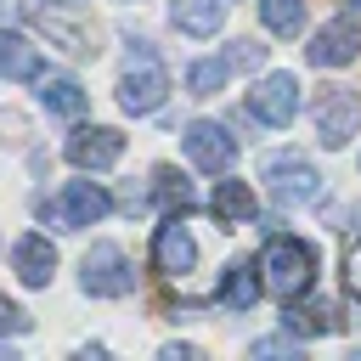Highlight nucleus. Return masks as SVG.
<instances>
[{
	"instance_id": "nucleus-1",
	"label": "nucleus",
	"mask_w": 361,
	"mask_h": 361,
	"mask_svg": "<svg viewBox=\"0 0 361 361\" xmlns=\"http://www.w3.org/2000/svg\"><path fill=\"white\" fill-rule=\"evenodd\" d=\"M259 288L271 293V299H299V293H310V282H316V248L305 243V237H288V231H276L265 248H259Z\"/></svg>"
},
{
	"instance_id": "nucleus-2",
	"label": "nucleus",
	"mask_w": 361,
	"mask_h": 361,
	"mask_svg": "<svg viewBox=\"0 0 361 361\" xmlns=\"http://www.w3.org/2000/svg\"><path fill=\"white\" fill-rule=\"evenodd\" d=\"M107 209H113V197H107L102 180H68L62 192H39V197H34V214H39L51 231L96 226V220H107Z\"/></svg>"
},
{
	"instance_id": "nucleus-3",
	"label": "nucleus",
	"mask_w": 361,
	"mask_h": 361,
	"mask_svg": "<svg viewBox=\"0 0 361 361\" xmlns=\"http://www.w3.org/2000/svg\"><path fill=\"white\" fill-rule=\"evenodd\" d=\"M164 96H169V73H164V62L152 56L147 39H130V68H124V79H118V107L141 118V113H158Z\"/></svg>"
},
{
	"instance_id": "nucleus-4",
	"label": "nucleus",
	"mask_w": 361,
	"mask_h": 361,
	"mask_svg": "<svg viewBox=\"0 0 361 361\" xmlns=\"http://www.w3.org/2000/svg\"><path fill=\"white\" fill-rule=\"evenodd\" d=\"M310 124H316V141L327 152L350 147V135L361 130V96L350 85H322L316 90V107H310Z\"/></svg>"
},
{
	"instance_id": "nucleus-5",
	"label": "nucleus",
	"mask_w": 361,
	"mask_h": 361,
	"mask_svg": "<svg viewBox=\"0 0 361 361\" xmlns=\"http://www.w3.org/2000/svg\"><path fill=\"white\" fill-rule=\"evenodd\" d=\"M79 288L90 299H124L135 288V265L124 259L118 243H90L85 259H79Z\"/></svg>"
},
{
	"instance_id": "nucleus-6",
	"label": "nucleus",
	"mask_w": 361,
	"mask_h": 361,
	"mask_svg": "<svg viewBox=\"0 0 361 361\" xmlns=\"http://www.w3.org/2000/svg\"><path fill=\"white\" fill-rule=\"evenodd\" d=\"M197 265V243L186 231V214H164V226L152 231V271L164 282H186Z\"/></svg>"
},
{
	"instance_id": "nucleus-7",
	"label": "nucleus",
	"mask_w": 361,
	"mask_h": 361,
	"mask_svg": "<svg viewBox=\"0 0 361 361\" xmlns=\"http://www.w3.org/2000/svg\"><path fill=\"white\" fill-rule=\"evenodd\" d=\"M180 147H186V158H192L197 169H209V175H226V169L237 164V141H231V130L214 124V118H192V124L180 130Z\"/></svg>"
},
{
	"instance_id": "nucleus-8",
	"label": "nucleus",
	"mask_w": 361,
	"mask_h": 361,
	"mask_svg": "<svg viewBox=\"0 0 361 361\" xmlns=\"http://www.w3.org/2000/svg\"><path fill=\"white\" fill-rule=\"evenodd\" d=\"M265 186H271V197L288 203V209L322 203V175H316L305 158H265Z\"/></svg>"
},
{
	"instance_id": "nucleus-9",
	"label": "nucleus",
	"mask_w": 361,
	"mask_h": 361,
	"mask_svg": "<svg viewBox=\"0 0 361 361\" xmlns=\"http://www.w3.org/2000/svg\"><path fill=\"white\" fill-rule=\"evenodd\" d=\"M248 113H254L259 124H271V130L293 124V113H299V79H293V73H265V79H254Z\"/></svg>"
},
{
	"instance_id": "nucleus-10",
	"label": "nucleus",
	"mask_w": 361,
	"mask_h": 361,
	"mask_svg": "<svg viewBox=\"0 0 361 361\" xmlns=\"http://www.w3.org/2000/svg\"><path fill=\"white\" fill-rule=\"evenodd\" d=\"M62 152H68L73 169H90V175H96V169H113V164L124 158V135H118L113 124H85V130L68 135Z\"/></svg>"
},
{
	"instance_id": "nucleus-11",
	"label": "nucleus",
	"mask_w": 361,
	"mask_h": 361,
	"mask_svg": "<svg viewBox=\"0 0 361 361\" xmlns=\"http://www.w3.org/2000/svg\"><path fill=\"white\" fill-rule=\"evenodd\" d=\"M305 56H310V68H344V62L361 56V28H355L350 17H333V23H322V28L310 34Z\"/></svg>"
},
{
	"instance_id": "nucleus-12",
	"label": "nucleus",
	"mask_w": 361,
	"mask_h": 361,
	"mask_svg": "<svg viewBox=\"0 0 361 361\" xmlns=\"http://www.w3.org/2000/svg\"><path fill=\"white\" fill-rule=\"evenodd\" d=\"M11 271H17L28 288H51V276H56V248L45 243V231L17 237V248H11Z\"/></svg>"
},
{
	"instance_id": "nucleus-13",
	"label": "nucleus",
	"mask_w": 361,
	"mask_h": 361,
	"mask_svg": "<svg viewBox=\"0 0 361 361\" xmlns=\"http://www.w3.org/2000/svg\"><path fill=\"white\" fill-rule=\"evenodd\" d=\"M39 73H45V62H39V45H34L28 34H17V28H0V79L34 85Z\"/></svg>"
},
{
	"instance_id": "nucleus-14",
	"label": "nucleus",
	"mask_w": 361,
	"mask_h": 361,
	"mask_svg": "<svg viewBox=\"0 0 361 361\" xmlns=\"http://www.w3.org/2000/svg\"><path fill=\"white\" fill-rule=\"evenodd\" d=\"M226 11H231V0H175L169 6V23L180 34H192V39H209V34L226 28Z\"/></svg>"
},
{
	"instance_id": "nucleus-15",
	"label": "nucleus",
	"mask_w": 361,
	"mask_h": 361,
	"mask_svg": "<svg viewBox=\"0 0 361 361\" xmlns=\"http://www.w3.org/2000/svg\"><path fill=\"white\" fill-rule=\"evenodd\" d=\"M209 214L220 220V226H248L254 214H259V203H254V192H248V180H220L214 186V197H209Z\"/></svg>"
},
{
	"instance_id": "nucleus-16",
	"label": "nucleus",
	"mask_w": 361,
	"mask_h": 361,
	"mask_svg": "<svg viewBox=\"0 0 361 361\" xmlns=\"http://www.w3.org/2000/svg\"><path fill=\"white\" fill-rule=\"evenodd\" d=\"M259 293H265V288H259V265H254V259H231L226 276H220V288H214V299H220L226 310H248Z\"/></svg>"
},
{
	"instance_id": "nucleus-17",
	"label": "nucleus",
	"mask_w": 361,
	"mask_h": 361,
	"mask_svg": "<svg viewBox=\"0 0 361 361\" xmlns=\"http://www.w3.org/2000/svg\"><path fill=\"white\" fill-rule=\"evenodd\" d=\"M152 197H158L164 214H192V209H197V192H192V180H186L175 164H158V169H152Z\"/></svg>"
},
{
	"instance_id": "nucleus-18",
	"label": "nucleus",
	"mask_w": 361,
	"mask_h": 361,
	"mask_svg": "<svg viewBox=\"0 0 361 361\" xmlns=\"http://www.w3.org/2000/svg\"><path fill=\"white\" fill-rule=\"evenodd\" d=\"M288 333H299V338H310V333H338V310L327 305V299H288Z\"/></svg>"
},
{
	"instance_id": "nucleus-19",
	"label": "nucleus",
	"mask_w": 361,
	"mask_h": 361,
	"mask_svg": "<svg viewBox=\"0 0 361 361\" xmlns=\"http://www.w3.org/2000/svg\"><path fill=\"white\" fill-rule=\"evenodd\" d=\"M39 85V102H45V113H56V118H79L85 107H90V96H85V85L79 79H34Z\"/></svg>"
},
{
	"instance_id": "nucleus-20",
	"label": "nucleus",
	"mask_w": 361,
	"mask_h": 361,
	"mask_svg": "<svg viewBox=\"0 0 361 361\" xmlns=\"http://www.w3.org/2000/svg\"><path fill=\"white\" fill-rule=\"evenodd\" d=\"M34 23H39V28L68 51V56H90V51H96V45H90V34H85L79 23H68V17H62V6H39V11H34Z\"/></svg>"
},
{
	"instance_id": "nucleus-21",
	"label": "nucleus",
	"mask_w": 361,
	"mask_h": 361,
	"mask_svg": "<svg viewBox=\"0 0 361 361\" xmlns=\"http://www.w3.org/2000/svg\"><path fill=\"white\" fill-rule=\"evenodd\" d=\"M259 23L276 34V39H293L305 28V0H259Z\"/></svg>"
},
{
	"instance_id": "nucleus-22",
	"label": "nucleus",
	"mask_w": 361,
	"mask_h": 361,
	"mask_svg": "<svg viewBox=\"0 0 361 361\" xmlns=\"http://www.w3.org/2000/svg\"><path fill=\"white\" fill-rule=\"evenodd\" d=\"M226 73H231L226 56H203V62L186 68V90H192V96H214V90L226 85Z\"/></svg>"
},
{
	"instance_id": "nucleus-23",
	"label": "nucleus",
	"mask_w": 361,
	"mask_h": 361,
	"mask_svg": "<svg viewBox=\"0 0 361 361\" xmlns=\"http://www.w3.org/2000/svg\"><path fill=\"white\" fill-rule=\"evenodd\" d=\"M344 288H350V299L361 305V237L344 243Z\"/></svg>"
},
{
	"instance_id": "nucleus-24",
	"label": "nucleus",
	"mask_w": 361,
	"mask_h": 361,
	"mask_svg": "<svg viewBox=\"0 0 361 361\" xmlns=\"http://www.w3.org/2000/svg\"><path fill=\"white\" fill-rule=\"evenodd\" d=\"M11 333H28V310L0 293V338H11Z\"/></svg>"
},
{
	"instance_id": "nucleus-25",
	"label": "nucleus",
	"mask_w": 361,
	"mask_h": 361,
	"mask_svg": "<svg viewBox=\"0 0 361 361\" xmlns=\"http://www.w3.org/2000/svg\"><path fill=\"white\" fill-rule=\"evenodd\" d=\"M45 6H62V11H79L85 0H45Z\"/></svg>"
},
{
	"instance_id": "nucleus-26",
	"label": "nucleus",
	"mask_w": 361,
	"mask_h": 361,
	"mask_svg": "<svg viewBox=\"0 0 361 361\" xmlns=\"http://www.w3.org/2000/svg\"><path fill=\"white\" fill-rule=\"evenodd\" d=\"M344 6H355V11H361V0H344Z\"/></svg>"
}]
</instances>
